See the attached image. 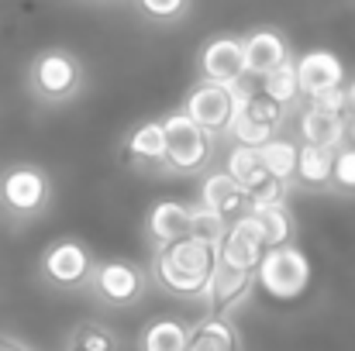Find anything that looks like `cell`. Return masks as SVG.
Returning a JSON list of instances; mask_svg holds the SVG:
<instances>
[{
  "instance_id": "28",
  "label": "cell",
  "mask_w": 355,
  "mask_h": 351,
  "mask_svg": "<svg viewBox=\"0 0 355 351\" xmlns=\"http://www.w3.org/2000/svg\"><path fill=\"white\" fill-rule=\"evenodd\" d=\"M193 234L197 237H204V241H214V244H221L225 241V234H228V221H221L218 214H211L207 207H193Z\"/></svg>"
},
{
  "instance_id": "9",
  "label": "cell",
  "mask_w": 355,
  "mask_h": 351,
  "mask_svg": "<svg viewBox=\"0 0 355 351\" xmlns=\"http://www.w3.org/2000/svg\"><path fill=\"white\" fill-rule=\"evenodd\" d=\"M42 272L49 282L73 289V286H83L87 279H94V262L80 241H55L42 258Z\"/></svg>"
},
{
  "instance_id": "19",
  "label": "cell",
  "mask_w": 355,
  "mask_h": 351,
  "mask_svg": "<svg viewBox=\"0 0 355 351\" xmlns=\"http://www.w3.org/2000/svg\"><path fill=\"white\" fill-rule=\"evenodd\" d=\"M335 179V152L328 148H314V145H300V159H297V183L311 186V190H324Z\"/></svg>"
},
{
  "instance_id": "4",
  "label": "cell",
  "mask_w": 355,
  "mask_h": 351,
  "mask_svg": "<svg viewBox=\"0 0 355 351\" xmlns=\"http://www.w3.org/2000/svg\"><path fill=\"white\" fill-rule=\"evenodd\" d=\"M166 127V165L173 172H200L214 155V134H207L197 120L176 111L162 120Z\"/></svg>"
},
{
  "instance_id": "22",
  "label": "cell",
  "mask_w": 355,
  "mask_h": 351,
  "mask_svg": "<svg viewBox=\"0 0 355 351\" xmlns=\"http://www.w3.org/2000/svg\"><path fill=\"white\" fill-rule=\"evenodd\" d=\"M259 155H262V165H266V172H269L272 179H279V183L297 179V159H300V145H297V141H290V138H272Z\"/></svg>"
},
{
  "instance_id": "25",
  "label": "cell",
  "mask_w": 355,
  "mask_h": 351,
  "mask_svg": "<svg viewBox=\"0 0 355 351\" xmlns=\"http://www.w3.org/2000/svg\"><path fill=\"white\" fill-rule=\"evenodd\" d=\"M66 351H118V338H114L111 327L90 321V324H80V327L73 331Z\"/></svg>"
},
{
  "instance_id": "16",
  "label": "cell",
  "mask_w": 355,
  "mask_h": 351,
  "mask_svg": "<svg viewBox=\"0 0 355 351\" xmlns=\"http://www.w3.org/2000/svg\"><path fill=\"white\" fill-rule=\"evenodd\" d=\"M300 138L304 145H314V148H328V152H338L345 148V114H328V111H318V107H307L300 120Z\"/></svg>"
},
{
  "instance_id": "14",
  "label": "cell",
  "mask_w": 355,
  "mask_h": 351,
  "mask_svg": "<svg viewBox=\"0 0 355 351\" xmlns=\"http://www.w3.org/2000/svg\"><path fill=\"white\" fill-rule=\"evenodd\" d=\"M145 231H148V237H152L159 248L190 237V234H193V207H187V204H180V200H159V204L148 210Z\"/></svg>"
},
{
  "instance_id": "11",
  "label": "cell",
  "mask_w": 355,
  "mask_h": 351,
  "mask_svg": "<svg viewBox=\"0 0 355 351\" xmlns=\"http://www.w3.org/2000/svg\"><path fill=\"white\" fill-rule=\"evenodd\" d=\"M94 289L107 300V303H114V307H128V303H135L138 296H141V289H145V276L131 265V262H101L97 269H94Z\"/></svg>"
},
{
  "instance_id": "30",
  "label": "cell",
  "mask_w": 355,
  "mask_h": 351,
  "mask_svg": "<svg viewBox=\"0 0 355 351\" xmlns=\"http://www.w3.org/2000/svg\"><path fill=\"white\" fill-rule=\"evenodd\" d=\"M141 14H148L152 21H176L187 14L190 0H138Z\"/></svg>"
},
{
  "instance_id": "26",
  "label": "cell",
  "mask_w": 355,
  "mask_h": 351,
  "mask_svg": "<svg viewBox=\"0 0 355 351\" xmlns=\"http://www.w3.org/2000/svg\"><path fill=\"white\" fill-rule=\"evenodd\" d=\"M228 134L235 138V145H241V148H255V152H262V148L276 138V127H269V124H262V120H252L248 114H238V120L232 124Z\"/></svg>"
},
{
  "instance_id": "6",
  "label": "cell",
  "mask_w": 355,
  "mask_h": 351,
  "mask_svg": "<svg viewBox=\"0 0 355 351\" xmlns=\"http://www.w3.org/2000/svg\"><path fill=\"white\" fill-rule=\"evenodd\" d=\"M49 204V179L35 165H10L0 176V207L10 217H35Z\"/></svg>"
},
{
  "instance_id": "17",
  "label": "cell",
  "mask_w": 355,
  "mask_h": 351,
  "mask_svg": "<svg viewBox=\"0 0 355 351\" xmlns=\"http://www.w3.org/2000/svg\"><path fill=\"white\" fill-rule=\"evenodd\" d=\"M124 159L128 162H166V127H162V120L138 124L124 141Z\"/></svg>"
},
{
  "instance_id": "18",
  "label": "cell",
  "mask_w": 355,
  "mask_h": 351,
  "mask_svg": "<svg viewBox=\"0 0 355 351\" xmlns=\"http://www.w3.org/2000/svg\"><path fill=\"white\" fill-rule=\"evenodd\" d=\"M225 172L241 183V190L245 193H255V190H262L272 176L266 172V165H262V155L255 152V148H241L235 145L232 152H228V162H225Z\"/></svg>"
},
{
  "instance_id": "32",
  "label": "cell",
  "mask_w": 355,
  "mask_h": 351,
  "mask_svg": "<svg viewBox=\"0 0 355 351\" xmlns=\"http://www.w3.org/2000/svg\"><path fill=\"white\" fill-rule=\"evenodd\" d=\"M0 351H31L28 345H21L17 338H10V334H0Z\"/></svg>"
},
{
  "instance_id": "23",
  "label": "cell",
  "mask_w": 355,
  "mask_h": 351,
  "mask_svg": "<svg viewBox=\"0 0 355 351\" xmlns=\"http://www.w3.org/2000/svg\"><path fill=\"white\" fill-rule=\"evenodd\" d=\"M190 348V331L180 321H155L141 334V351H187Z\"/></svg>"
},
{
  "instance_id": "3",
  "label": "cell",
  "mask_w": 355,
  "mask_h": 351,
  "mask_svg": "<svg viewBox=\"0 0 355 351\" xmlns=\"http://www.w3.org/2000/svg\"><path fill=\"white\" fill-rule=\"evenodd\" d=\"M248 90L245 87H218V83H197L187 100H183V114L197 120L207 134H225L232 131L245 107Z\"/></svg>"
},
{
  "instance_id": "10",
  "label": "cell",
  "mask_w": 355,
  "mask_h": 351,
  "mask_svg": "<svg viewBox=\"0 0 355 351\" xmlns=\"http://www.w3.org/2000/svg\"><path fill=\"white\" fill-rule=\"evenodd\" d=\"M297 80H300V93L311 100L318 93L338 90L345 87V66L335 52L328 48H311L297 59Z\"/></svg>"
},
{
  "instance_id": "7",
  "label": "cell",
  "mask_w": 355,
  "mask_h": 351,
  "mask_svg": "<svg viewBox=\"0 0 355 351\" xmlns=\"http://www.w3.org/2000/svg\"><path fill=\"white\" fill-rule=\"evenodd\" d=\"M200 76L204 83H218V87H241V80L248 76L245 66V45L235 35H218L200 48Z\"/></svg>"
},
{
  "instance_id": "15",
  "label": "cell",
  "mask_w": 355,
  "mask_h": 351,
  "mask_svg": "<svg viewBox=\"0 0 355 351\" xmlns=\"http://www.w3.org/2000/svg\"><path fill=\"white\" fill-rule=\"evenodd\" d=\"M255 286V272H241L232 265H218L214 279H211V289H207V300H211V314L214 317H228V310H235L238 303L252 293Z\"/></svg>"
},
{
  "instance_id": "27",
  "label": "cell",
  "mask_w": 355,
  "mask_h": 351,
  "mask_svg": "<svg viewBox=\"0 0 355 351\" xmlns=\"http://www.w3.org/2000/svg\"><path fill=\"white\" fill-rule=\"evenodd\" d=\"M241 114H248L252 120H262V124H269V127H279V124H283V107L272 104L266 93H248Z\"/></svg>"
},
{
  "instance_id": "5",
  "label": "cell",
  "mask_w": 355,
  "mask_h": 351,
  "mask_svg": "<svg viewBox=\"0 0 355 351\" xmlns=\"http://www.w3.org/2000/svg\"><path fill=\"white\" fill-rule=\"evenodd\" d=\"M31 87L42 100L62 104L80 93L83 87V69L66 48H49L31 62Z\"/></svg>"
},
{
  "instance_id": "12",
  "label": "cell",
  "mask_w": 355,
  "mask_h": 351,
  "mask_svg": "<svg viewBox=\"0 0 355 351\" xmlns=\"http://www.w3.org/2000/svg\"><path fill=\"white\" fill-rule=\"evenodd\" d=\"M200 207H207L211 214H218L228 224L252 210L248 207V193L241 190V183H235L225 169L221 172H211L204 179V186H200Z\"/></svg>"
},
{
  "instance_id": "31",
  "label": "cell",
  "mask_w": 355,
  "mask_h": 351,
  "mask_svg": "<svg viewBox=\"0 0 355 351\" xmlns=\"http://www.w3.org/2000/svg\"><path fill=\"white\" fill-rule=\"evenodd\" d=\"M311 107L328 111V114H349V93H345V87L328 90V93H318V97H311Z\"/></svg>"
},
{
  "instance_id": "34",
  "label": "cell",
  "mask_w": 355,
  "mask_h": 351,
  "mask_svg": "<svg viewBox=\"0 0 355 351\" xmlns=\"http://www.w3.org/2000/svg\"><path fill=\"white\" fill-rule=\"evenodd\" d=\"M345 93H349V114H355V80L345 87Z\"/></svg>"
},
{
  "instance_id": "29",
  "label": "cell",
  "mask_w": 355,
  "mask_h": 351,
  "mask_svg": "<svg viewBox=\"0 0 355 351\" xmlns=\"http://www.w3.org/2000/svg\"><path fill=\"white\" fill-rule=\"evenodd\" d=\"M331 186L345 190V193H355V145H345L335 152V179Z\"/></svg>"
},
{
  "instance_id": "33",
  "label": "cell",
  "mask_w": 355,
  "mask_h": 351,
  "mask_svg": "<svg viewBox=\"0 0 355 351\" xmlns=\"http://www.w3.org/2000/svg\"><path fill=\"white\" fill-rule=\"evenodd\" d=\"M345 138L355 145V114H345Z\"/></svg>"
},
{
  "instance_id": "13",
  "label": "cell",
  "mask_w": 355,
  "mask_h": 351,
  "mask_svg": "<svg viewBox=\"0 0 355 351\" xmlns=\"http://www.w3.org/2000/svg\"><path fill=\"white\" fill-rule=\"evenodd\" d=\"M245 45V66H248V76H269L272 69L286 66L290 62V45L279 31L272 28H259L252 35L241 38Z\"/></svg>"
},
{
  "instance_id": "8",
  "label": "cell",
  "mask_w": 355,
  "mask_h": 351,
  "mask_svg": "<svg viewBox=\"0 0 355 351\" xmlns=\"http://www.w3.org/2000/svg\"><path fill=\"white\" fill-rule=\"evenodd\" d=\"M266 241H262V231L255 224L252 214L238 217L228 224V234L221 241V265H232V269H241V272H255L266 258Z\"/></svg>"
},
{
  "instance_id": "20",
  "label": "cell",
  "mask_w": 355,
  "mask_h": 351,
  "mask_svg": "<svg viewBox=\"0 0 355 351\" xmlns=\"http://www.w3.org/2000/svg\"><path fill=\"white\" fill-rule=\"evenodd\" d=\"M187 351H241L238 348V334L228 317H207L190 331V348Z\"/></svg>"
},
{
  "instance_id": "2",
  "label": "cell",
  "mask_w": 355,
  "mask_h": 351,
  "mask_svg": "<svg viewBox=\"0 0 355 351\" xmlns=\"http://www.w3.org/2000/svg\"><path fill=\"white\" fill-rule=\"evenodd\" d=\"M307 286H311V262L297 244L269 248L262 265L255 269V289L266 300L293 303L307 293Z\"/></svg>"
},
{
  "instance_id": "21",
  "label": "cell",
  "mask_w": 355,
  "mask_h": 351,
  "mask_svg": "<svg viewBox=\"0 0 355 351\" xmlns=\"http://www.w3.org/2000/svg\"><path fill=\"white\" fill-rule=\"evenodd\" d=\"M248 214L255 217L266 248H283V244L293 241V217H290L286 204H276V207H255V210H248Z\"/></svg>"
},
{
  "instance_id": "24",
  "label": "cell",
  "mask_w": 355,
  "mask_h": 351,
  "mask_svg": "<svg viewBox=\"0 0 355 351\" xmlns=\"http://www.w3.org/2000/svg\"><path fill=\"white\" fill-rule=\"evenodd\" d=\"M262 93L272 100V104H279L283 111L290 107V104H297L304 93H300V80H297V62L290 59L286 66H279V69H272L269 76H262Z\"/></svg>"
},
{
  "instance_id": "1",
  "label": "cell",
  "mask_w": 355,
  "mask_h": 351,
  "mask_svg": "<svg viewBox=\"0 0 355 351\" xmlns=\"http://www.w3.org/2000/svg\"><path fill=\"white\" fill-rule=\"evenodd\" d=\"M218 265H221V244L190 234L176 244L159 248L152 272L159 286L173 296H207Z\"/></svg>"
}]
</instances>
